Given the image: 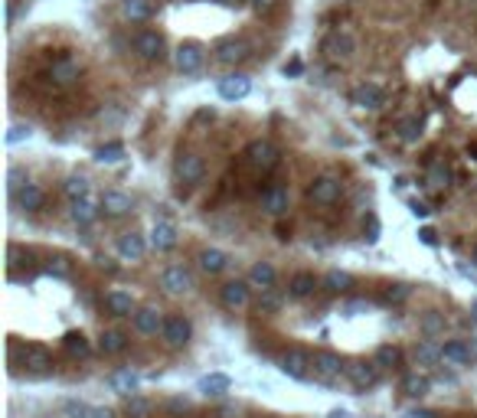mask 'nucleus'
Listing matches in <instances>:
<instances>
[{
  "mask_svg": "<svg viewBox=\"0 0 477 418\" xmlns=\"http://www.w3.org/2000/svg\"><path fill=\"white\" fill-rule=\"evenodd\" d=\"M7 268H10V278H17L20 268H33V252L30 248H20V246H10L7 248Z\"/></svg>",
  "mask_w": 477,
  "mask_h": 418,
  "instance_id": "72a5a7b5",
  "label": "nucleus"
},
{
  "mask_svg": "<svg viewBox=\"0 0 477 418\" xmlns=\"http://www.w3.org/2000/svg\"><path fill=\"white\" fill-rule=\"evenodd\" d=\"M428 186H435V190H445V186L451 183V170H448V167H445V163H441V160H435V163H432V167H428Z\"/></svg>",
  "mask_w": 477,
  "mask_h": 418,
  "instance_id": "a19ab883",
  "label": "nucleus"
},
{
  "mask_svg": "<svg viewBox=\"0 0 477 418\" xmlns=\"http://www.w3.org/2000/svg\"><path fill=\"white\" fill-rule=\"evenodd\" d=\"M226 7H242V3H249V0H223Z\"/></svg>",
  "mask_w": 477,
  "mask_h": 418,
  "instance_id": "680f3d73",
  "label": "nucleus"
},
{
  "mask_svg": "<svg viewBox=\"0 0 477 418\" xmlns=\"http://www.w3.org/2000/svg\"><path fill=\"white\" fill-rule=\"evenodd\" d=\"M23 366L37 369V372H46L52 366V357L46 346H23Z\"/></svg>",
  "mask_w": 477,
  "mask_h": 418,
  "instance_id": "c756f323",
  "label": "nucleus"
},
{
  "mask_svg": "<svg viewBox=\"0 0 477 418\" xmlns=\"http://www.w3.org/2000/svg\"><path fill=\"white\" fill-rule=\"evenodd\" d=\"M321 52H324L330 62H347L353 59V52H356V43H353L350 33H343V30H334V33H327L324 43H321Z\"/></svg>",
  "mask_w": 477,
  "mask_h": 418,
  "instance_id": "7ed1b4c3",
  "label": "nucleus"
},
{
  "mask_svg": "<svg viewBox=\"0 0 477 418\" xmlns=\"http://www.w3.org/2000/svg\"><path fill=\"white\" fill-rule=\"evenodd\" d=\"M278 281V271L272 261H255L249 268V284L252 288H258V291H268V288H275Z\"/></svg>",
  "mask_w": 477,
  "mask_h": 418,
  "instance_id": "a878e982",
  "label": "nucleus"
},
{
  "mask_svg": "<svg viewBox=\"0 0 477 418\" xmlns=\"http://www.w3.org/2000/svg\"><path fill=\"white\" fill-rule=\"evenodd\" d=\"M343 197V180L337 173H317L311 186H307V199L317 203V206H334Z\"/></svg>",
  "mask_w": 477,
  "mask_h": 418,
  "instance_id": "f03ea898",
  "label": "nucleus"
},
{
  "mask_svg": "<svg viewBox=\"0 0 477 418\" xmlns=\"http://www.w3.org/2000/svg\"><path fill=\"white\" fill-rule=\"evenodd\" d=\"M151 3L148 0H125V13L131 17V20H148L151 17Z\"/></svg>",
  "mask_w": 477,
  "mask_h": 418,
  "instance_id": "49530a36",
  "label": "nucleus"
},
{
  "mask_svg": "<svg viewBox=\"0 0 477 418\" xmlns=\"http://www.w3.org/2000/svg\"><path fill=\"white\" fill-rule=\"evenodd\" d=\"M151 248L154 252H170V248H176V242H180V235H176V226L170 219H157L151 226Z\"/></svg>",
  "mask_w": 477,
  "mask_h": 418,
  "instance_id": "4468645a",
  "label": "nucleus"
},
{
  "mask_svg": "<svg viewBox=\"0 0 477 418\" xmlns=\"http://www.w3.org/2000/svg\"><path fill=\"white\" fill-rule=\"evenodd\" d=\"M26 183H30V177H26L23 167H10V170H7V190H10V197H17Z\"/></svg>",
  "mask_w": 477,
  "mask_h": 418,
  "instance_id": "a18cd8bd",
  "label": "nucleus"
},
{
  "mask_svg": "<svg viewBox=\"0 0 477 418\" xmlns=\"http://www.w3.org/2000/svg\"><path fill=\"white\" fill-rule=\"evenodd\" d=\"M258 308H262V310H278V308H281V295H278L275 288L262 291V297H258Z\"/></svg>",
  "mask_w": 477,
  "mask_h": 418,
  "instance_id": "603ef678",
  "label": "nucleus"
},
{
  "mask_svg": "<svg viewBox=\"0 0 477 418\" xmlns=\"http://www.w3.org/2000/svg\"><path fill=\"white\" fill-rule=\"evenodd\" d=\"M105 308H108V314H114V317H134L138 304H134V297L128 295V291L114 288V291L105 295Z\"/></svg>",
  "mask_w": 477,
  "mask_h": 418,
  "instance_id": "b1692460",
  "label": "nucleus"
},
{
  "mask_svg": "<svg viewBox=\"0 0 477 418\" xmlns=\"http://www.w3.org/2000/svg\"><path fill=\"white\" fill-rule=\"evenodd\" d=\"M422 330H425L428 337L441 333V330H445V314H438V310H428L425 317H422Z\"/></svg>",
  "mask_w": 477,
  "mask_h": 418,
  "instance_id": "de8ad7c7",
  "label": "nucleus"
},
{
  "mask_svg": "<svg viewBox=\"0 0 477 418\" xmlns=\"http://www.w3.org/2000/svg\"><path fill=\"white\" fill-rule=\"evenodd\" d=\"M249 288H252L249 281H226L223 288H219V301H223V308H229V310L249 308V301H252Z\"/></svg>",
  "mask_w": 477,
  "mask_h": 418,
  "instance_id": "ddd939ff",
  "label": "nucleus"
},
{
  "mask_svg": "<svg viewBox=\"0 0 477 418\" xmlns=\"http://www.w3.org/2000/svg\"><path fill=\"white\" fill-rule=\"evenodd\" d=\"M288 186H281V183H272V186H265V193H262V206L265 212H272V216H285L288 212Z\"/></svg>",
  "mask_w": 477,
  "mask_h": 418,
  "instance_id": "aec40b11",
  "label": "nucleus"
},
{
  "mask_svg": "<svg viewBox=\"0 0 477 418\" xmlns=\"http://www.w3.org/2000/svg\"><path fill=\"white\" fill-rule=\"evenodd\" d=\"M474 261H477V252H474Z\"/></svg>",
  "mask_w": 477,
  "mask_h": 418,
  "instance_id": "0e129e2a",
  "label": "nucleus"
},
{
  "mask_svg": "<svg viewBox=\"0 0 477 418\" xmlns=\"http://www.w3.org/2000/svg\"><path fill=\"white\" fill-rule=\"evenodd\" d=\"M301 69H304V66H301L298 59H294L291 66H285V75H301Z\"/></svg>",
  "mask_w": 477,
  "mask_h": 418,
  "instance_id": "bf43d9fd",
  "label": "nucleus"
},
{
  "mask_svg": "<svg viewBox=\"0 0 477 418\" xmlns=\"http://www.w3.org/2000/svg\"><path fill=\"white\" fill-rule=\"evenodd\" d=\"M245 163H249L255 173H272L281 163V150L272 144V141H265V137H258V141H252L249 148H245Z\"/></svg>",
  "mask_w": 477,
  "mask_h": 418,
  "instance_id": "f257e3e1",
  "label": "nucleus"
},
{
  "mask_svg": "<svg viewBox=\"0 0 477 418\" xmlns=\"http://www.w3.org/2000/svg\"><path fill=\"white\" fill-rule=\"evenodd\" d=\"M229 389H232V379H229L226 372H210V376H203L196 382V392L206 395V399H223Z\"/></svg>",
  "mask_w": 477,
  "mask_h": 418,
  "instance_id": "5701e85b",
  "label": "nucleus"
},
{
  "mask_svg": "<svg viewBox=\"0 0 477 418\" xmlns=\"http://www.w3.org/2000/svg\"><path fill=\"white\" fill-rule=\"evenodd\" d=\"M350 101L363 111H379L386 105V92H383L376 82H360V86L350 92Z\"/></svg>",
  "mask_w": 477,
  "mask_h": 418,
  "instance_id": "6e6552de",
  "label": "nucleus"
},
{
  "mask_svg": "<svg viewBox=\"0 0 477 418\" xmlns=\"http://www.w3.org/2000/svg\"><path fill=\"white\" fill-rule=\"evenodd\" d=\"M79 75H82V66L72 56H59L50 66V79L56 86H72V82H79Z\"/></svg>",
  "mask_w": 477,
  "mask_h": 418,
  "instance_id": "6ab92c4d",
  "label": "nucleus"
},
{
  "mask_svg": "<svg viewBox=\"0 0 477 418\" xmlns=\"http://www.w3.org/2000/svg\"><path fill=\"white\" fill-rule=\"evenodd\" d=\"M128 346V337L121 330H101L99 337V350L105 353V357H118L121 350Z\"/></svg>",
  "mask_w": 477,
  "mask_h": 418,
  "instance_id": "2f4dec72",
  "label": "nucleus"
},
{
  "mask_svg": "<svg viewBox=\"0 0 477 418\" xmlns=\"http://www.w3.org/2000/svg\"><path fill=\"white\" fill-rule=\"evenodd\" d=\"M249 3H252V10L258 13V17H268V13L278 10V3H281V0H249Z\"/></svg>",
  "mask_w": 477,
  "mask_h": 418,
  "instance_id": "864d4df0",
  "label": "nucleus"
},
{
  "mask_svg": "<svg viewBox=\"0 0 477 418\" xmlns=\"http://www.w3.org/2000/svg\"><path fill=\"white\" fill-rule=\"evenodd\" d=\"M121 157H125V144H121V141L101 144V148L95 150V163H101V167H112V163H118Z\"/></svg>",
  "mask_w": 477,
  "mask_h": 418,
  "instance_id": "4c0bfd02",
  "label": "nucleus"
},
{
  "mask_svg": "<svg viewBox=\"0 0 477 418\" xmlns=\"http://www.w3.org/2000/svg\"><path fill=\"white\" fill-rule=\"evenodd\" d=\"M163 291L167 295H187V291H193V275H190V268H183V265H170V268L163 271Z\"/></svg>",
  "mask_w": 477,
  "mask_h": 418,
  "instance_id": "dca6fc26",
  "label": "nucleus"
},
{
  "mask_svg": "<svg viewBox=\"0 0 477 418\" xmlns=\"http://www.w3.org/2000/svg\"><path fill=\"white\" fill-rule=\"evenodd\" d=\"M441 359L454 363V366H465V363H471V346L461 344V340H448L441 346Z\"/></svg>",
  "mask_w": 477,
  "mask_h": 418,
  "instance_id": "7c9ffc66",
  "label": "nucleus"
},
{
  "mask_svg": "<svg viewBox=\"0 0 477 418\" xmlns=\"http://www.w3.org/2000/svg\"><path fill=\"white\" fill-rule=\"evenodd\" d=\"M379 363L373 359V363H366V359H353V363H347V379L356 386V389H373L379 382Z\"/></svg>",
  "mask_w": 477,
  "mask_h": 418,
  "instance_id": "0eeeda50",
  "label": "nucleus"
},
{
  "mask_svg": "<svg viewBox=\"0 0 477 418\" xmlns=\"http://www.w3.org/2000/svg\"><path fill=\"white\" fill-rule=\"evenodd\" d=\"M13 203L20 209H26V212H37V209H43V203H46V193H43L37 183H26L23 190L13 197Z\"/></svg>",
  "mask_w": 477,
  "mask_h": 418,
  "instance_id": "bb28decb",
  "label": "nucleus"
},
{
  "mask_svg": "<svg viewBox=\"0 0 477 418\" xmlns=\"http://www.w3.org/2000/svg\"><path fill=\"white\" fill-rule=\"evenodd\" d=\"M415 363L418 366H435V363H441V346L432 344V340L415 344Z\"/></svg>",
  "mask_w": 477,
  "mask_h": 418,
  "instance_id": "e433bc0d",
  "label": "nucleus"
},
{
  "mask_svg": "<svg viewBox=\"0 0 477 418\" xmlns=\"http://www.w3.org/2000/svg\"><path fill=\"white\" fill-rule=\"evenodd\" d=\"M163 340H167V346H174V350H180V346L190 344V337H193V324H190L183 314H174V317H167V324H163Z\"/></svg>",
  "mask_w": 477,
  "mask_h": 418,
  "instance_id": "9d476101",
  "label": "nucleus"
},
{
  "mask_svg": "<svg viewBox=\"0 0 477 418\" xmlns=\"http://www.w3.org/2000/svg\"><path fill=\"white\" fill-rule=\"evenodd\" d=\"M63 412L69 418H92V408H88L85 402H79V399H65V402H63Z\"/></svg>",
  "mask_w": 477,
  "mask_h": 418,
  "instance_id": "8fccbe9b",
  "label": "nucleus"
},
{
  "mask_svg": "<svg viewBox=\"0 0 477 418\" xmlns=\"http://www.w3.org/2000/svg\"><path fill=\"white\" fill-rule=\"evenodd\" d=\"M131 209H134V203H131V197L121 193V190H105V193H101V212H105V216H114V219H118V216H128Z\"/></svg>",
  "mask_w": 477,
  "mask_h": 418,
  "instance_id": "4be33fe9",
  "label": "nucleus"
},
{
  "mask_svg": "<svg viewBox=\"0 0 477 418\" xmlns=\"http://www.w3.org/2000/svg\"><path fill=\"white\" fill-rule=\"evenodd\" d=\"M252 92V79L242 72H232L226 79H219V99L223 101H242Z\"/></svg>",
  "mask_w": 477,
  "mask_h": 418,
  "instance_id": "2eb2a0df",
  "label": "nucleus"
},
{
  "mask_svg": "<svg viewBox=\"0 0 477 418\" xmlns=\"http://www.w3.org/2000/svg\"><path fill=\"white\" fill-rule=\"evenodd\" d=\"M43 271L50 275V278H59V281H69L72 278V261L65 259V255H56V259H50L46 265H43Z\"/></svg>",
  "mask_w": 477,
  "mask_h": 418,
  "instance_id": "58836bf2",
  "label": "nucleus"
},
{
  "mask_svg": "<svg viewBox=\"0 0 477 418\" xmlns=\"http://www.w3.org/2000/svg\"><path fill=\"white\" fill-rule=\"evenodd\" d=\"M428 389H432V379L422 376V372H409V376H402V392L409 395V399H422V395H428Z\"/></svg>",
  "mask_w": 477,
  "mask_h": 418,
  "instance_id": "473e14b6",
  "label": "nucleus"
},
{
  "mask_svg": "<svg viewBox=\"0 0 477 418\" xmlns=\"http://www.w3.org/2000/svg\"><path fill=\"white\" fill-rule=\"evenodd\" d=\"M226 265H229V255L223 248H203L200 252V268L206 275H219V271H226Z\"/></svg>",
  "mask_w": 477,
  "mask_h": 418,
  "instance_id": "c85d7f7f",
  "label": "nucleus"
},
{
  "mask_svg": "<svg viewBox=\"0 0 477 418\" xmlns=\"http://www.w3.org/2000/svg\"><path fill=\"white\" fill-rule=\"evenodd\" d=\"M379 363V366H396V363H399V350H396V346H389V344H383L376 350V357H373Z\"/></svg>",
  "mask_w": 477,
  "mask_h": 418,
  "instance_id": "3c124183",
  "label": "nucleus"
},
{
  "mask_svg": "<svg viewBox=\"0 0 477 418\" xmlns=\"http://www.w3.org/2000/svg\"><path fill=\"white\" fill-rule=\"evenodd\" d=\"M30 135H33V128H30V124H10V131L3 135V141L13 148V144H23V141H30Z\"/></svg>",
  "mask_w": 477,
  "mask_h": 418,
  "instance_id": "09e8293b",
  "label": "nucleus"
},
{
  "mask_svg": "<svg viewBox=\"0 0 477 418\" xmlns=\"http://www.w3.org/2000/svg\"><path fill=\"white\" fill-rule=\"evenodd\" d=\"M92 418H118V415H114V408L101 406V408H92Z\"/></svg>",
  "mask_w": 477,
  "mask_h": 418,
  "instance_id": "4d7b16f0",
  "label": "nucleus"
},
{
  "mask_svg": "<svg viewBox=\"0 0 477 418\" xmlns=\"http://www.w3.org/2000/svg\"><path fill=\"white\" fill-rule=\"evenodd\" d=\"M125 412H128V418H148L151 415V402L144 399V395H128V406H125Z\"/></svg>",
  "mask_w": 477,
  "mask_h": 418,
  "instance_id": "37998d69",
  "label": "nucleus"
},
{
  "mask_svg": "<svg viewBox=\"0 0 477 418\" xmlns=\"http://www.w3.org/2000/svg\"><path fill=\"white\" fill-rule=\"evenodd\" d=\"M249 52H252V46L245 39L229 37L223 43H216V62H223V66H238V62L249 59Z\"/></svg>",
  "mask_w": 477,
  "mask_h": 418,
  "instance_id": "9b49d317",
  "label": "nucleus"
},
{
  "mask_svg": "<svg viewBox=\"0 0 477 418\" xmlns=\"http://www.w3.org/2000/svg\"><path fill=\"white\" fill-rule=\"evenodd\" d=\"M369 242H376L379 239V222H376V216H369V235H366Z\"/></svg>",
  "mask_w": 477,
  "mask_h": 418,
  "instance_id": "13d9d810",
  "label": "nucleus"
},
{
  "mask_svg": "<svg viewBox=\"0 0 477 418\" xmlns=\"http://www.w3.org/2000/svg\"><path fill=\"white\" fill-rule=\"evenodd\" d=\"M203 50L196 46V43H183V46H176V52H174V66L180 69V72H187V75H193V72H200L203 69Z\"/></svg>",
  "mask_w": 477,
  "mask_h": 418,
  "instance_id": "a211bd4d",
  "label": "nucleus"
},
{
  "mask_svg": "<svg viewBox=\"0 0 477 418\" xmlns=\"http://www.w3.org/2000/svg\"><path fill=\"white\" fill-rule=\"evenodd\" d=\"M314 288H317V278L311 275V271H298V275L291 278V284H288L291 297H311L314 295Z\"/></svg>",
  "mask_w": 477,
  "mask_h": 418,
  "instance_id": "f704fd0d",
  "label": "nucleus"
},
{
  "mask_svg": "<svg viewBox=\"0 0 477 418\" xmlns=\"http://www.w3.org/2000/svg\"><path fill=\"white\" fill-rule=\"evenodd\" d=\"M383 297H386V304L399 308V304H405V301L412 297V288H409V284H389V288L383 291Z\"/></svg>",
  "mask_w": 477,
  "mask_h": 418,
  "instance_id": "c03bdc74",
  "label": "nucleus"
},
{
  "mask_svg": "<svg viewBox=\"0 0 477 418\" xmlns=\"http://www.w3.org/2000/svg\"><path fill=\"white\" fill-rule=\"evenodd\" d=\"M163 324H167V317H163L161 308H154V304L134 310V330L144 333V337H157V333H163Z\"/></svg>",
  "mask_w": 477,
  "mask_h": 418,
  "instance_id": "f8f14e48",
  "label": "nucleus"
},
{
  "mask_svg": "<svg viewBox=\"0 0 477 418\" xmlns=\"http://www.w3.org/2000/svg\"><path fill=\"white\" fill-rule=\"evenodd\" d=\"M65 197L76 199V197H85V193H92V186H88V177H82V173H72L69 180H65Z\"/></svg>",
  "mask_w": 477,
  "mask_h": 418,
  "instance_id": "79ce46f5",
  "label": "nucleus"
},
{
  "mask_svg": "<svg viewBox=\"0 0 477 418\" xmlns=\"http://www.w3.org/2000/svg\"><path fill=\"white\" fill-rule=\"evenodd\" d=\"M311 369H314V357L307 350H301V346H291L288 353L281 357V372L288 379H307Z\"/></svg>",
  "mask_w": 477,
  "mask_h": 418,
  "instance_id": "20e7f679",
  "label": "nucleus"
},
{
  "mask_svg": "<svg viewBox=\"0 0 477 418\" xmlns=\"http://www.w3.org/2000/svg\"><path fill=\"white\" fill-rule=\"evenodd\" d=\"M399 141L402 144H418V141H422V121H418V118L399 121Z\"/></svg>",
  "mask_w": 477,
  "mask_h": 418,
  "instance_id": "ea45409f",
  "label": "nucleus"
},
{
  "mask_svg": "<svg viewBox=\"0 0 477 418\" xmlns=\"http://www.w3.org/2000/svg\"><path fill=\"white\" fill-rule=\"evenodd\" d=\"M324 288H327V291H334V295H343V291H350V288H353V275H350V271H340V268L327 271V275H324Z\"/></svg>",
  "mask_w": 477,
  "mask_h": 418,
  "instance_id": "c9c22d12",
  "label": "nucleus"
},
{
  "mask_svg": "<svg viewBox=\"0 0 477 418\" xmlns=\"http://www.w3.org/2000/svg\"><path fill=\"white\" fill-rule=\"evenodd\" d=\"M148 246L151 242H144L141 232H125L118 239V255H121V261H141L144 252H148Z\"/></svg>",
  "mask_w": 477,
  "mask_h": 418,
  "instance_id": "412c9836",
  "label": "nucleus"
},
{
  "mask_svg": "<svg viewBox=\"0 0 477 418\" xmlns=\"http://www.w3.org/2000/svg\"><path fill=\"white\" fill-rule=\"evenodd\" d=\"M63 346H65V353H69V357H76V359H88V357H92V344H88V337L82 330H69V333H65Z\"/></svg>",
  "mask_w": 477,
  "mask_h": 418,
  "instance_id": "cd10ccee",
  "label": "nucleus"
},
{
  "mask_svg": "<svg viewBox=\"0 0 477 418\" xmlns=\"http://www.w3.org/2000/svg\"><path fill=\"white\" fill-rule=\"evenodd\" d=\"M409 209H412V216H415V219H425L428 212H432V206H428V203H418V199H415V203H412Z\"/></svg>",
  "mask_w": 477,
  "mask_h": 418,
  "instance_id": "5fc2aeb1",
  "label": "nucleus"
},
{
  "mask_svg": "<svg viewBox=\"0 0 477 418\" xmlns=\"http://www.w3.org/2000/svg\"><path fill=\"white\" fill-rule=\"evenodd\" d=\"M174 173H176V180H180V183L196 186V183L203 180V173H206V163H203L200 154H193V150H187V154H180V157H176Z\"/></svg>",
  "mask_w": 477,
  "mask_h": 418,
  "instance_id": "39448f33",
  "label": "nucleus"
},
{
  "mask_svg": "<svg viewBox=\"0 0 477 418\" xmlns=\"http://www.w3.org/2000/svg\"><path fill=\"white\" fill-rule=\"evenodd\" d=\"M474 317H477V301H474Z\"/></svg>",
  "mask_w": 477,
  "mask_h": 418,
  "instance_id": "e2e57ef3",
  "label": "nucleus"
},
{
  "mask_svg": "<svg viewBox=\"0 0 477 418\" xmlns=\"http://www.w3.org/2000/svg\"><path fill=\"white\" fill-rule=\"evenodd\" d=\"M327 418H353L347 408H334V412H327Z\"/></svg>",
  "mask_w": 477,
  "mask_h": 418,
  "instance_id": "052dcab7",
  "label": "nucleus"
},
{
  "mask_svg": "<svg viewBox=\"0 0 477 418\" xmlns=\"http://www.w3.org/2000/svg\"><path fill=\"white\" fill-rule=\"evenodd\" d=\"M418 239H422L425 246H438V232H435V229H418Z\"/></svg>",
  "mask_w": 477,
  "mask_h": 418,
  "instance_id": "6e6d98bb",
  "label": "nucleus"
},
{
  "mask_svg": "<svg viewBox=\"0 0 477 418\" xmlns=\"http://www.w3.org/2000/svg\"><path fill=\"white\" fill-rule=\"evenodd\" d=\"M134 50H138L141 59L161 62L163 56H167V43H163V37L157 33V30H144V33L134 37Z\"/></svg>",
  "mask_w": 477,
  "mask_h": 418,
  "instance_id": "423d86ee",
  "label": "nucleus"
},
{
  "mask_svg": "<svg viewBox=\"0 0 477 418\" xmlns=\"http://www.w3.org/2000/svg\"><path fill=\"white\" fill-rule=\"evenodd\" d=\"M99 212H101V197H95V193L76 197L72 206H69V216H72L76 226H92V222L99 219Z\"/></svg>",
  "mask_w": 477,
  "mask_h": 418,
  "instance_id": "1a4fd4ad",
  "label": "nucleus"
},
{
  "mask_svg": "<svg viewBox=\"0 0 477 418\" xmlns=\"http://www.w3.org/2000/svg\"><path fill=\"white\" fill-rule=\"evenodd\" d=\"M108 386H112V392L128 399V395H134L141 389V376L134 369H114L112 376H108Z\"/></svg>",
  "mask_w": 477,
  "mask_h": 418,
  "instance_id": "393cba45",
  "label": "nucleus"
},
{
  "mask_svg": "<svg viewBox=\"0 0 477 418\" xmlns=\"http://www.w3.org/2000/svg\"><path fill=\"white\" fill-rule=\"evenodd\" d=\"M314 372L324 382H330V379H337L340 372H347V363H343L334 350H317L314 353Z\"/></svg>",
  "mask_w": 477,
  "mask_h": 418,
  "instance_id": "f3484780",
  "label": "nucleus"
}]
</instances>
